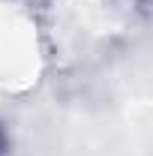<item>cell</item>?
I'll list each match as a JSON object with an SVG mask.
<instances>
[{
    "label": "cell",
    "instance_id": "6da1fadb",
    "mask_svg": "<svg viewBox=\"0 0 153 156\" xmlns=\"http://www.w3.org/2000/svg\"><path fill=\"white\" fill-rule=\"evenodd\" d=\"M0 156H9V132H6L3 120H0Z\"/></svg>",
    "mask_w": 153,
    "mask_h": 156
}]
</instances>
